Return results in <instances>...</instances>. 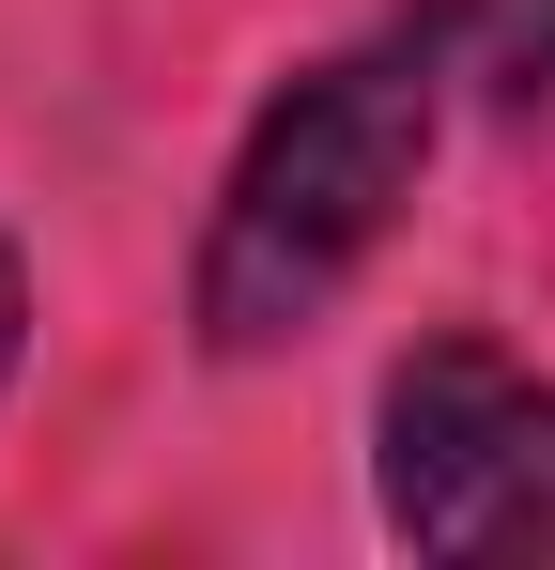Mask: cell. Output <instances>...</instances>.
I'll return each instance as SVG.
<instances>
[{"label": "cell", "instance_id": "obj_1", "mask_svg": "<svg viewBox=\"0 0 555 570\" xmlns=\"http://www.w3.org/2000/svg\"><path fill=\"white\" fill-rule=\"evenodd\" d=\"M432 78H448V47L432 31H386V47L309 62L247 124V155L216 186V232H201V340L216 355H278L386 247V216L432 170Z\"/></svg>", "mask_w": 555, "mask_h": 570}, {"label": "cell", "instance_id": "obj_2", "mask_svg": "<svg viewBox=\"0 0 555 570\" xmlns=\"http://www.w3.org/2000/svg\"><path fill=\"white\" fill-rule=\"evenodd\" d=\"M386 524L417 556H555V385L432 340L386 385Z\"/></svg>", "mask_w": 555, "mask_h": 570}, {"label": "cell", "instance_id": "obj_3", "mask_svg": "<svg viewBox=\"0 0 555 570\" xmlns=\"http://www.w3.org/2000/svg\"><path fill=\"white\" fill-rule=\"evenodd\" d=\"M16 340H31V278H16V247H0V371H16Z\"/></svg>", "mask_w": 555, "mask_h": 570}]
</instances>
